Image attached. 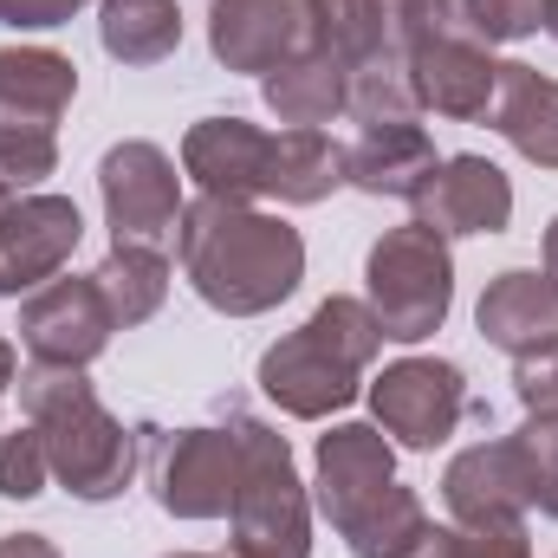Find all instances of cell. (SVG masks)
<instances>
[{
	"label": "cell",
	"instance_id": "cell-1",
	"mask_svg": "<svg viewBox=\"0 0 558 558\" xmlns=\"http://www.w3.org/2000/svg\"><path fill=\"white\" fill-rule=\"evenodd\" d=\"M175 260L195 286L202 305H215L221 318H260L286 305L305 279V234L292 221H279L254 202H189L182 208V234H175Z\"/></svg>",
	"mask_w": 558,
	"mask_h": 558
},
{
	"label": "cell",
	"instance_id": "cell-2",
	"mask_svg": "<svg viewBox=\"0 0 558 558\" xmlns=\"http://www.w3.org/2000/svg\"><path fill=\"white\" fill-rule=\"evenodd\" d=\"M318 513L338 526L351 558H416L428 539V507L397 481V441L377 422H338L312 448Z\"/></svg>",
	"mask_w": 558,
	"mask_h": 558
},
{
	"label": "cell",
	"instance_id": "cell-3",
	"mask_svg": "<svg viewBox=\"0 0 558 558\" xmlns=\"http://www.w3.org/2000/svg\"><path fill=\"white\" fill-rule=\"evenodd\" d=\"M20 410L39 428L46 468H52V481L72 500L105 507V500H118L143 474V428H124V422L111 416L105 397H98V384L85 371L26 364L20 371Z\"/></svg>",
	"mask_w": 558,
	"mask_h": 558
},
{
	"label": "cell",
	"instance_id": "cell-4",
	"mask_svg": "<svg viewBox=\"0 0 558 558\" xmlns=\"http://www.w3.org/2000/svg\"><path fill=\"white\" fill-rule=\"evenodd\" d=\"M384 351V325L364 299L331 292L299 331H286L274 351L260 357V390L279 416L292 422H325L331 410L357 403L364 371Z\"/></svg>",
	"mask_w": 558,
	"mask_h": 558
},
{
	"label": "cell",
	"instance_id": "cell-5",
	"mask_svg": "<svg viewBox=\"0 0 558 558\" xmlns=\"http://www.w3.org/2000/svg\"><path fill=\"white\" fill-rule=\"evenodd\" d=\"M228 416L241 428V487L228 507V553L234 558H312V500L292 468V448L274 422L241 410L228 397Z\"/></svg>",
	"mask_w": 558,
	"mask_h": 558
},
{
	"label": "cell",
	"instance_id": "cell-6",
	"mask_svg": "<svg viewBox=\"0 0 558 558\" xmlns=\"http://www.w3.org/2000/svg\"><path fill=\"white\" fill-rule=\"evenodd\" d=\"M364 305L377 312L390 344H422L448 325L454 305V254L435 228L403 221L384 228L371 260H364Z\"/></svg>",
	"mask_w": 558,
	"mask_h": 558
},
{
	"label": "cell",
	"instance_id": "cell-7",
	"mask_svg": "<svg viewBox=\"0 0 558 558\" xmlns=\"http://www.w3.org/2000/svg\"><path fill=\"white\" fill-rule=\"evenodd\" d=\"M137 428L149 500L169 520H228L241 487V428L228 403L215 410V422H195V428H156V422H137Z\"/></svg>",
	"mask_w": 558,
	"mask_h": 558
},
{
	"label": "cell",
	"instance_id": "cell-8",
	"mask_svg": "<svg viewBox=\"0 0 558 558\" xmlns=\"http://www.w3.org/2000/svg\"><path fill=\"white\" fill-rule=\"evenodd\" d=\"M98 202H105L111 247H156V254L175 247L182 208H189L169 149L149 137H124L105 149V162H98Z\"/></svg>",
	"mask_w": 558,
	"mask_h": 558
},
{
	"label": "cell",
	"instance_id": "cell-9",
	"mask_svg": "<svg viewBox=\"0 0 558 558\" xmlns=\"http://www.w3.org/2000/svg\"><path fill=\"white\" fill-rule=\"evenodd\" d=\"M468 410H474L468 377L448 357H397L371 384V416H377V428L397 448H410V454H435L461 428Z\"/></svg>",
	"mask_w": 558,
	"mask_h": 558
},
{
	"label": "cell",
	"instance_id": "cell-10",
	"mask_svg": "<svg viewBox=\"0 0 558 558\" xmlns=\"http://www.w3.org/2000/svg\"><path fill=\"white\" fill-rule=\"evenodd\" d=\"M13 331H20V344H26L33 364L85 371L92 357H105L118 318H111V305H105V292H98L92 274H72V279L59 274V279H46L39 292L20 299V325Z\"/></svg>",
	"mask_w": 558,
	"mask_h": 558
},
{
	"label": "cell",
	"instance_id": "cell-11",
	"mask_svg": "<svg viewBox=\"0 0 558 558\" xmlns=\"http://www.w3.org/2000/svg\"><path fill=\"white\" fill-rule=\"evenodd\" d=\"M78 241H85V215L72 195H46V189L13 195L0 208V292L7 299L39 292L46 279L65 274Z\"/></svg>",
	"mask_w": 558,
	"mask_h": 558
},
{
	"label": "cell",
	"instance_id": "cell-12",
	"mask_svg": "<svg viewBox=\"0 0 558 558\" xmlns=\"http://www.w3.org/2000/svg\"><path fill=\"white\" fill-rule=\"evenodd\" d=\"M441 507L454 526H487V520H526L533 507V448L526 435H494L461 448L441 468Z\"/></svg>",
	"mask_w": 558,
	"mask_h": 558
},
{
	"label": "cell",
	"instance_id": "cell-13",
	"mask_svg": "<svg viewBox=\"0 0 558 558\" xmlns=\"http://www.w3.org/2000/svg\"><path fill=\"white\" fill-rule=\"evenodd\" d=\"M305 46H312V0H215L208 7V52L241 78H267Z\"/></svg>",
	"mask_w": 558,
	"mask_h": 558
},
{
	"label": "cell",
	"instance_id": "cell-14",
	"mask_svg": "<svg viewBox=\"0 0 558 558\" xmlns=\"http://www.w3.org/2000/svg\"><path fill=\"white\" fill-rule=\"evenodd\" d=\"M410 202H416V221L435 228L441 241L500 234V228L513 221V182H507V169L487 162V156H441Z\"/></svg>",
	"mask_w": 558,
	"mask_h": 558
},
{
	"label": "cell",
	"instance_id": "cell-15",
	"mask_svg": "<svg viewBox=\"0 0 558 558\" xmlns=\"http://www.w3.org/2000/svg\"><path fill=\"white\" fill-rule=\"evenodd\" d=\"M410 92H416V111L454 118V124H487L494 92H500V59L494 46L468 33H441L410 52Z\"/></svg>",
	"mask_w": 558,
	"mask_h": 558
},
{
	"label": "cell",
	"instance_id": "cell-16",
	"mask_svg": "<svg viewBox=\"0 0 558 558\" xmlns=\"http://www.w3.org/2000/svg\"><path fill=\"white\" fill-rule=\"evenodd\" d=\"M267 162H274V131L247 118H202L182 137V175L215 202H260Z\"/></svg>",
	"mask_w": 558,
	"mask_h": 558
},
{
	"label": "cell",
	"instance_id": "cell-17",
	"mask_svg": "<svg viewBox=\"0 0 558 558\" xmlns=\"http://www.w3.org/2000/svg\"><path fill=\"white\" fill-rule=\"evenodd\" d=\"M474 325L487 344H500L507 357H526L539 344L558 338V279L533 274V267H507V274L487 279L481 305H474Z\"/></svg>",
	"mask_w": 558,
	"mask_h": 558
},
{
	"label": "cell",
	"instance_id": "cell-18",
	"mask_svg": "<svg viewBox=\"0 0 558 558\" xmlns=\"http://www.w3.org/2000/svg\"><path fill=\"white\" fill-rule=\"evenodd\" d=\"M435 137L422 131L416 118H397V124H357V143L344 149V182L364 189V195H390V202H410L428 169H435Z\"/></svg>",
	"mask_w": 558,
	"mask_h": 558
},
{
	"label": "cell",
	"instance_id": "cell-19",
	"mask_svg": "<svg viewBox=\"0 0 558 558\" xmlns=\"http://www.w3.org/2000/svg\"><path fill=\"white\" fill-rule=\"evenodd\" d=\"M78 98V65L52 46H0V124L59 131Z\"/></svg>",
	"mask_w": 558,
	"mask_h": 558
},
{
	"label": "cell",
	"instance_id": "cell-20",
	"mask_svg": "<svg viewBox=\"0 0 558 558\" xmlns=\"http://www.w3.org/2000/svg\"><path fill=\"white\" fill-rule=\"evenodd\" d=\"M487 124L513 143L533 169H558V78H546L539 65L500 59V92Z\"/></svg>",
	"mask_w": 558,
	"mask_h": 558
},
{
	"label": "cell",
	"instance_id": "cell-21",
	"mask_svg": "<svg viewBox=\"0 0 558 558\" xmlns=\"http://www.w3.org/2000/svg\"><path fill=\"white\" fill-rule=\"evenodd\" d=\"M260 98H267V111H274L279 124H292V131H325L331 118L351 111V72H344L331 52L305 46V52H292L279 72L260 78Z\"/></svg>",
	"mask_w": 558,
	"mask_h": 558
},
{
	"label": "cell",
	"instance_id": "cell-22",
	"mask_svg": "<svg viewBox=\"0 0 558 558\" xmlns=\"http://www.w3.org/2000/svg\"><path fill=\"white\" fill-rule=\"evenodd\" d=\"M344 189V143L331 131H274V162H267V195L286 208H318Z\"/></svg>",
	"mask_w": 558,
	"mask_h": 558
},
{
	"label": "cell",
	"instance_id": "cell-23",
	"mask_svg": "<svg viewBox=\"0 0 558 558\" xmlns=\"http://www.w3.org/2000/svg\"><path fill=\"white\" fill-rule=\"evenodd\" d=\"M312 46L331 52L351 78L377 72V65H410L390 46V20L384 0H312Z\"/></svg>",
	"mask_w": 558,
	"mask_h": 558
},
{
	"label": "cell",
	"instance_id": "cell-24",
	"mask_svg": "<svg viewBox=\"0 0 558 558\" xmlns=\"http://www.w3.org/2000/svg\"><path fill=\"white\" fill-rule=\"evenodd\" d=\"M98 46L118 65H162L182 46V7L175 0H105L98 7Z\"/></svg>",
	"mask_w": 558,
	"mask_h": 558
},
{
	"label": "cell",
	"instance_id": "cell-25",
	"mask_svg": "<svg viewBox=\"0 0 558 558\" xmlns=\"http://www.w3.org/2000/svg\"><path fill=\"white\" fill-rule=\"evenodd\" d=\"M92 279H98V292H105L118 331H131L143 318H156L162 299H169V254H156V247H111V254L92 267Z\"/></svg>",
	"mask_w": 558,
	"mask_h": 558
},
{
	"label": "cell",
	"instance_id": "cell-26",
	"mask_svg": "<svg viewBox=\"0 0 558 558\" xmlns=\"http://www.w3.org/2000/svg\"><path fill=\"white\" fill-rule=\"evenodd\" d=\"M416 558H533L526 520H487V526H428Z\"/></svg>",
	"mask_w": 558,
	"mask_h": 558
},
{
	"label": "cell",
	"instance_id": "cell-27",
	"mask_svg": "<svg viewBox=\"0 0 558 558\" xmlns=\"http://www.w3.org/2000/svg\"><path fill=\"white\" fill-rule=\"evenodd\" d=\"M454 20L481 46H513L546 26V0H454Z\"/></svg>",
	"mask_w": 558,
	"mask_h": 558
},
{
	"label": "cell",
	"instance_id": "cell-28",
	"mask_svg": "<svg viewBox=\"0 0 558 558\" xmlns=\"http://www.w3.org/2000/svg\"><path fill=\"white\" fill-rule=\"evenodd\" d=\"M52 169H59V131L0 124V182L7 189H39Z\"/></svg>",
	"mask_w": 558,
	"mask_h": 558
},
{
	"label": "cell",
	"instance_id": "cell-29",
	"mask_svg": "<svg viewBox=\"0 0 558 558\" xmlns=\"http://www.w3.org/2000/svg\"><path fill=\"white\" fill-rule=\"evenodd\" d=\"M52 481L46 468V448H39V428H7L0 435V500H39Z\"/></svg>",
	"mask_w": 558,
	"mask_h": 558
},
{
	"label": "cell",
	"instance_id": "cell-30",
	"mask_svg": "<svg viewBox=\"0 0 558 558\" xmlns=\"http://www.w3.org/2000/svg\"><path fill=\"white\" fill-rule=\"evenodd\" d=\"M384 20H390V46L403 59L416 46H428V39H441V33H461L454 0H384Z\"/></svg>",
	"mask_w": 558,
	"mask_h": 558
},
{
	"label": "cell",
	"instance_id": "cell-31",
	"mask_svg": "<svg viewBox=\"0 0 558 558\" xmlns=\"http://www.w3.org/2000/svg\"><path fill=\"white\" fill-rule=\"evenodd\" d=\"M513 397H520L526 422H558V338L513 357Z\"/></svg>",
	"mask_w": 558,
	"mask_h": 558
},
{
	"label": "cell",
	"instance_id": "cell-32",
	"mask_svg": "<svg viewBox=\"0 0 558 558\" xmlns=\"http://www.w3.org/2000/svg\"><path fill=\"white\" fill-rule=\"evenodd\" d=\"M520 435L533 448V507L558 520V422H526Z\"/></svg>",
	"mask_w": 558,
	"mask_h": 558
},
{
	"label": "cell",
	"instance_id": "cell-33",
	"mask_svg": "<svg viewBox=\"0 0 558 558\" xmlns=\"http://www.w3.org/2000/svg\"><path fill=\"white\" fill-rule=\"evenodd\" d=\"M85 0H0V26L13 33H46V26H65Z\"/></svg>",
	"mask_w": 558,
	"mask_h": 558
},
{
	"label": "cell",
	"instance_id": "cell-34",
	"mask_svg": "<svg viewBox=\"0 0 558 558\" xmlns=\"http://www.w3.org/2000/svg\"><path fill=\"white\" fill-rule=\"evenodd\" d=\"M0 558H59V546L46 533H7L0 539Z\"/></svg>",
	"mask_w": 558,
	"mask_h": 558
},
{
	"label": "cell",
	"instance_id": "cell-35",
	"mask_svg": "<svg viewBox=\"0 0 558 558\" xmlns=\"http://www.w3.org/2000/svg\"><path fill=\"white\" fill-rule=\"evenodd\" d=\"M7 390H13V344L0 338V397H7ZM0 435H7V428H0Z\"/></svg>",
	"mask_w": 558,
	"mask_h": 558
},
{
	"label": "cell",
	"instance_id": "cell-36",
	"mask_svg": "<svg viewBox=\"0 0 558 558\" xmlns=\"http://www.w3.org/2000/svg\"><path fill=\"white\" fill-rule=\"evenodd\" d=\"M546 274L558 279V215H553V228H546Z\"/></svg>",
	"mask_w": 558,
	"mask_h": 558
},
{
	"label": "cell",
	"instance_id": "cell-37",
	"mask_svg": "<svg viewBox=\"0 0 558 558\" xmlns=\"http://www.w3.org/2000/svg\"><path fill=\"white\" fill-rule=\"evenodd\" d=\"M546 33L558 39V0H546Z\"/></svg>",
	"mask_w": 558,
	"mask_h": 558
},
{
	"label": "cell",
	"instance_id": "cell-38",
	"mask_svg": "<svg viewBox=\"0 0 558 558\" xmlns=\"http://www.w3.org/2000/svg\"><path fill=\"white\" fill-rule=\"evenodd\" d=\"M169 558H234V553H169Z\"/></svg>",
	"mask_w": 558,
	"mask_h": 558
},
{
	"label": "cell",
	"instance_id": "cell-39",
	"mask_svg": "<svg viewBox=\"0 0 558 558\" xmlns=\"http://www.w3.org/2000/svg\"><path fill=\"white\" fill-rule=\"evenodd\" d=\"M13 195H26V189H7V182H0V208H7V202H13Z\"/></svg>",
	"mask_w": 558,
	"mask_h": 558
}]
</instances>
